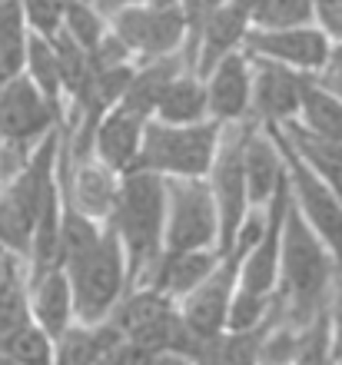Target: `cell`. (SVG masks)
I'll return each instance as SVG.
<instances>
[{
    "label": "cell",
    "mask_w": 342,
    "mask_h": 365,
    "mask_svg": "<svg viewBox=\"0 0 342 365\" xmlns=\"http://www.w3.org/2000/svg\"><path fill=\"white\" fill-rule=\"evenodd\" d=\"M24 20H27L30 34L44 40H54L64 30V14H67V0H20Z\"/></svg>",
    "instance_id": "33"
},
{
    "label": "cell",
    "mask_w": 342,
    "mask_h": 365,
    "mask_svg": "<svg viewBox=\"0 0 342 365\" xmlns=\"http://www.w3.org/2000/svg\"><path fill=\"white\" fill-rule=\"evenodd\" d=\"M216 246H219V212L209 182L166 180L163 252H196V250H216Z\"/></svg>",
    "instance_id": "8"
},
{
    "label": "cell",
    "mask_w": 342,
    "mask_h": 365,
    "mask_svg": "<svg viewBox=\"0 0 342 365\" xmlns=\"http://www.w3.org/2000/svg\"><path fill=\"white\" fill-rule=\"evenodd\" d=\"M30 322V266L20 252L0 246V339Z\"/></svg>",
    "instance_id": "23"
},
{
    "label": "cell",
    "mask_w": 342,
    "mask_h": 365,
    "mask_svg": "<svg viewBox=\"0 0 342 365\" xmlns=\"http://www.w3.org/2000/svg\"><path fill=\"white\" fill-rule=\"evenodd\" d=\"M30 27L24 20L20 0H0V87L24 73Z\"/></svg>",
    "instance_id": "27"
},
{
    "label": "cell",
    "mask_w": 342,
    "mask_h": 365,
    "mask_svg": "<svg viewBox=\"0 0 342 365\" xmlns=\"http://www.w3.org/2000/svg\"><path fill=\"white\" fill-rule=\"evenodd\" d=\"M273 326L276 319L259 329H249V332H219L203 342L193 365H259V349Z\"/></svg>",
    "instance_id": "25"
},
{
    "label": "cell",
    "mask_w": 342,
    "mask_h": 365,
    "mask_svg": "<svg viewBox=\"0 0 342 365\" xmlns=\"http://www.w3.org/2000/svg\"><path fill=\"white\" fill-rule=\"evenodd\" d=\"M316 83H319L323 90H329L336 100H342V43H333L326 67L316 73Z\"/></svg>",
    "instance_id": "36"
},
{
    "label": "cell",
    "mask_w": 342,
    "mask_h": 365,
    "mask_svg": "<svg viewBox=\"0 0 342 365\" xmlns=\"http://www.w3.org/2000/svg\"><path fill=\"white\" fill-rule=\"evenodd\" d=\"M64 140V126H57L44 143L34 150L27 166L7 182H0V246L20 252L27 259L34 226L50 186L57 182V153Z\"/></svg>",
    "instance_id": "3"
},
{
    "label": "cell",
    "mask_w": 342,
    "mask_h": 365,
    "mask_svg": "<svg viewBox=\"0 0 342 365\" xmlns=\"http://www.w3.org/2000/svg\"><path fill=\"white\" fill-rule=\"evenodd\" d=\"M249 123L253 120L223 126L216 156H213V166H209V176H206L213 200H216V212H219V246H216L219 256L233 250L239 226H243V220L253 210L246 192V176H243V143H246Z\"/></svg>",
    "instance_id": "9"
},
{
    "label": "cell",
    "mask_w": 342,
    "mask_h": 365,
    "mask_svg": "<svg viewBox=\"0 0 342 365\" xmlns=\"http://www.w3.org/2000/svg\"><path fill=\"white\" fill-rule=\"evenodd\" d=\"M143 130H146V120L124 106H114L110 113L96 123L94 130V160L114 170V173H130L136 166V156H140V143H143Z\"/></svg>",
    "instance_id": "18"
},
{
    "label": "cell",
    "mask_w": 342,
    "mask_h": 365,
    "mask_svg": "<svg viewBox=\"0 0 342 365\" xmlns=\"http://www.w3.org/2000/svg\"><path fill=\"white\" fill-rule=\"evenodd\" d=\"M0 349L17 365H54V339L30 319L0 339Z\"/></svg>",
    "instance_id": "30"
},
{
    "label": "cell",
    "mask_w": 342,
    "mask_h": 365,
    "mask_svg": "<svg viewBox=\"0 0 342 365\" xmlns=\"http://www.w3.org/2000/svg\"><path fill=\"white\" fill-rule=\"evenodd\" d=\"M249 14L239 7L236 0H226L223 7L206 20V27L200 30V37L186 50V67H190L193 77L206 80L213 73L219 60H226L229 53L243 50V40L249 34Z\"/></svg>",
    "instance_id": "16"
},
{
    "label": "cell",
    "mask_w": 342,
    "mask_h": 365,
    "mask_svg": "<svg viewBox=\"0 0 342 365\" xmlns=\"http://www.w3.org/2000/svg\"><path fill=\"white\" fill-rule=\"evenodd\" d=\"M279 133L286 136V143L293 146V153L299 156V160H303V163L342 200V143L309 133L299 120L283 123L279 126Z\"/></svg>",
    "instance_id": "22"
},
{
    "label": "cell",
    "mask_w": 342,
    "mask_h": 365,
    "mask_svg": "<svg viewBox=\"0 0 342 365\" xmlns=\"http://www.w3.org/2000/svg\"><path fill=\"white\" fill-rule=\"evenodd\" d=\"M243 50L253 57H266L276 63L299 70V73H319L329 60L333 40L326 37L323 27L316 24H303V27H283V30H256L249 27Z\"/></svg>",
    "instance_id": "13"
},
{
    "label": "cell",
    "mask_w": 342,
    "mask_h": 365,
    "mask_svg": "<svg viewBox=\"0 0 342 365\" xmlns=\"http://www.w3.org/2000/svg\"><path fill=\"white\" fill-rule=\"evenodd\" d=\"M116 342H124V336L110 319L100 326L74 322L54 339V365H96Z\"/></svg>",
    "instance_id": "24"
},
{
    "label": "cell",
    "mask_w": 342,
    "mask_h": 365,
    "mask_svg": "<svg viewBox=\"0 0 342 365\" xmlns=\"http://www.w3.org/2000/svg\"><path fill=\"white\" fill-rule=\"evenodd\" d=\"M90 4H94L96 10H100V14H104L106 20L114 17L116 10H124V7H136V4H146V0H90Z\"/></svg>",
    "instance_id": "38"
},
{
    "label": "cell",
    "mask_w": 342,
    "mask_h": 365,
    "mask_svg": "<svg viewBox=\"0 0 342 365\" xmlns=\"http://www.w3.org/2000/svg\"><path fill=\"white\" fill-rule=\"evenodd\" d=\"M153 120L170 123V126H193V123L209 120L206 116V87H203V80L193 77V73L176 77L170 87H166V93H163Z\"/></svg>",
    "instance_id": "26"
},
{
    "label": "cell",
    "mask_w": 342,
    "mask_h": 365,
    "mask_svg": "<svg viewBox=\"0 0 342 365\" xmlns=\"http://www.w3.org/2000/svg\"><path fill=\"white\" fill-rule=\"evenodd\" d=\"M276 319V292L273 296H259V292H246L236 289L233 302L226 312V332H249Z\"/></svg>",
    "instance_id": "32"
},
{
    "label": "cell",
    "mask_w": 342,
    "mask_h": 365,
    "mask_svg": "<svg viewBox=\"0 0 342 365\" xmlns=\"http://www.w3.org/2000/svg\"><path fill=\"white\" fill-rule=\"evenodd\" d=\"M57 126H64V116L44 100L27 73L7 80L0 87V182L17 176Z\"/></svg>",
    "instance_id": "5"
},
{
    "label": "cell",
    "mask_w": 342,
    "mask_h": 365,
    "mask_svg": "<svg viewBox=\"0 0 342 365\" xmlns=\"http://www.w3.org/2000/svg\"><path fill=\"white\" fill-rule=\"evenodd\" d=\"M243 176H246V192L253 210L266 206L273 200V192L279 190V182L286 180L283 150H279L276 133L269 126L249 123L246 143H243Z\"/></svg>",
    "instance_id": "17"
},
{
    "label": "cell",
    "mask_w": 342,
    "mask_h": 365,
    "mask_svg": "<svg viewBox=\"0 0 342 365\" xmlns=\"http://www.w3.org/2000/svg\"><path fill=\"white\" fill-rule=\"evenodd\" d=\"M269 130L276 133V143L283 150L293 206L299 210V216L309 222V230L326 242V250L333 252L336 269H339V276H342V200L293 153V146L286 143V136L279 133V126H269Z\"/></svg>",
    "instance_id": "11"
},
{
    "label": "cell",
    "mask_w": 342,
    "mask_h": 365,
    "mask_svg": "<svg viewBox=\"0 0 342 365\" xmlns=\"http://www.w3.org/2000/svg\"><path fill=\"white\" fill-rule=\"evenodd\" d=\"M266 210V230L259 236V242L249 250L243 259L236 289L246 292H259V296H273L276 282H279V252H283V226H286V210H289V176L279 182V190L273 192V200L263 206Z\"/></svg>",
    "instance_id": "14"
},
{
    "label": "cell",
    "mask_w": 342,
    "mask_h": 365,
    "mask_svg": "<svg viewBox=\"0 0 342 365\" xmlns=\"http://www.w3.org/2000/svg\"><path fill=\"white\" fill-rule=\"evenodd\" d=\"M183 73H190L183 53H170V57L136 63L134 77H130V83H126V90H124V96H120L116 106H124V110L143 116V120H153V113H156V106H160L166 87H170L176 77H183Z\"/></svg>",
    "instance_id": "19"
},
{
    "label": "cell",
    "mask_w": 342,
    "mask_h": 365,
    "mask_svg": "<svg viewBox=\"0 0 342 365\" xmlns=\"http://www.w3.org/2000/svg\"><path fill=\"white\" fill-rule=\"evenodd\" d=\"M226 0H176V7L183 14V24H186V43H183V60H186V50L196 43L200 30L206 27V20L223 7Z\"/></svg>",
    "instance_id": "35"
},
{
    "label": "cell",
    "mask_w": 342,
    "mask_h": 365,
    "mask_svg": "<svg viewBox=\"0 0 342 365\" xmlns=\"http://www.w3.org/2000/svg\"><path fill=\"white\" fill-rule=\"evenodd\" d=\"M30 319L50 339H57L67 326H74V292H70L67 272L60 266L30 279Z\"/></svg>",
    "instance_id": "21"
},
{
    "label": "cell",
    "mask_w": 342,
    "mask_h": 365,
    "mask_svg": "<svg viewBox=\"0 0 342 365\" xmlns=\"http://www.w3.org/2000/svg\"><path fill=\"white\" fill-rule=\"evenodd\" d=\"M106 226L116 232L126 256V286L136 289L163 256L166 230V180L156 173L130 170L120 176V196Z\"/></svg>",
    "instance_id": "2"
},
{
    "label": "cell",
    "mask_w": 342,
    "mask_h": 365,
    "mask_svg": "<svg viewBox=\"0 0 342 365\" xmlns=\"http://www.w3.org/2000/svg\"><path fill=\"white\" fill-rule=\"evenodd\" d=\"M96 365H190L183 362L176 356H166V352H153V349H143V346H134V342H116L110 352Z\"/></svg>",
    "instance_id": "34"
},
{
    "label": "cell",
    "mask_w": 342,
    "mask_h": 365,
    "mask_svg": "<svg viewBox=\"0 0 342 365\" xmlns=\"http://www.w3.org/2000/svg\"><path fill=\"white\" fill-rule=\"evenodd\" d=\"M110 34L134 53L136 63L183 53L186 24L176 0H146L136 7H124L110 17Z\"/></svg>",
    "instance_id": "10"
},
{
    "label": "cell",
    "mask_w": 342,
    "mask_h": 365,
    "mask_svg": "<svg viewBox=\"0 0 342 365\" xmlns=\"http://www.w3.org/2000/svg\"><path fill=\"white\" fill-rule=\"evenodd\" d=\"M60 269L67 272L70 292H74V322H84V326L106 322L110 312L120 306V299L130 292L124 246L110 226H104V236L94 250Z\"/></svg>",
    "instance_id": "7"
},
{
    "label": "cell",
    "mask_w": 342,
    "mask_h": 365,
    "mask_svg": "<svg viewBox=\"0 0 342 365\" xmlns=\"http://www.w3.org/2000/svg\"><path fill=\"white\" fill-rule=\"evenodd\" d=\"M219 252L216 250H196V252H163L150 276L143 279V286L156 289L170 299H186L193 289L200 286L209 272L216 269Z\"/></svg>",
    "instance_id": "20"
},
{
    "label": "cell",
    "mask_w": 342,
    "mask_h": 365,
    "mask_svg": "<svg viewBox=\"0 0 342 365\" xmlns=\"http://www.w3.org/2000/svg\"><path fill=\"white\" fill-rule=\"evenodd\" d=\"M0 365H17V362H14V359H10L7 352H4V349H0Z\"/></svg>",
    "instance_id": "39"
},
{
    "label": "cell",
    "mask_w": 342,
    "mask_h": 365,
    "mask_svg": "<svg viewBox=\"0 0 342 365\" xmlns=\"http://www.w3.org/2000/svg\"><path fill=\"white\" fill-rule=\"evenodd\" d=\"M259 365H273V362H259Z\"/></svg>",
    "instance_id": "40"
},
{
    "label": "cell",
    "mask_w": 342,
    "mask_h": 365,
    "mask_svg": "<svg viewBox=\"0 0 342 365\" xmlns=\"http://www.w3.org/2000/svg\"><path fill=\"white\" fill-rule=\"evenodd\" d=\"M249 67H253V106H249V120L259 126H283L299 116L303 106V90L313 80V73H299V70L276 63L266 57H253L249 53Z\"/></svg>",
    "instance_id": "12"
},
{
    "label": "cell",
    "mask_w": 342,
    "mask_h": 365,
    "mask_svg": "<svg viewBox=\"0 0 342 365\" xmlns=\"http://www.w3.org/2000/svg\"><path fill=\"white\" fill-rule=\"evenodd\" d=\"M110 20L90 4V0H67V14H64V34L74 40L76 47H84L86 53L106 37Z\"/></svg>",
    "instance_id": "31"
},
{
    "label": "cell",
    "mask_w": 342,
    "mask_h": 365,
    "mask_svg": "<svg viewBox=\"0 0 342 365\" xmlns=\"http://www.w3.org/2000/svg\"><path fill=\"white\" fill-rule=\"evenodd\" d=\"M336 259L326 242L309 230L289 196L279 252V282H276V322L286 329H306L329 309L336 286Z\"/></svg>",
    "instance_id": "1"
},
{
    "label": "cell",
    "mask_w": 342,
    "mask_h": 365,
    "mask_svg": "<svg viewBox=\"0 0 342 365\" xmlns=\"http://www.w3.org/2000/svg\"><path fill=\"white\" fill-rule=\"evenodd\" d=\"M316 24L329 40L342 43V0H316Z\"/></svg>",
    "instance_id": "37"
},
{
    "label": "cell",
    "mask_w": 342,
    "mask_h": 365,
    "mask_svg": "<svg viewBox=\"0 0 342 365\" xmlns=\"http://www.w3.org/2000/svg\"><path fill=\"white\" fill-rule=\"evenodd\" d=\"M219 133H223V123L216 120H203L193 126L146 120L134 170L166 176V180H206L219 146Z\"/></svg>",
    "instance_id": "6"
},
{
    "label": "cell",
    "mask_w": 342,
    "mask_h": 365,
    "mask_svg": "<svg viewBox=\"0 0 342 365\" xmlns=\"http://www.w3.org/2000/svg\"><path fill=\"white\" fill-rule=\"evenodd\" d=\"M206 87V116L216 123H243L249 120V106H253V67H249V53L236 50L226 60H219L213 73L203 80Z\"/></svg>",
    "instance_id": "15"
},
{
    "label": "cell",
    "mask_w": 342,
    "mask_h": 365,
    "mask_svg": "<svg viewBox=\"0 0 342 365\" xmlns=\"http://www.w3.org/2000/svg\"><path fill=\"white\" fill-rule=\"evenodd\" d=\"M24 73L30 77V83L44 93L54 110L60 116H67V106H64V83H60V63H57V50L54 43L37 34H30L27 40V63H24Z\"/></svg>",
    "instance_id": "28"
},
{
    "label": "cell",
    "mask_w": 342,
    "mask_h": 365,
    "mask_svg": "<svg viewBox=\"0 0 342 365\" xmlns=\"http://www.w3.org/2000/svg\"><path fill=\"white\" fill-rule=\"evenodd\" d=\"M110 322L120 329V336L134 346L153 349V352H166L183 362L196 359L200 352V339L190 332V326L180 316V302L170 296H163L150 286L130 289L120 306L110 312Z\"/></svg>",
    "instance_id": "4"
},
{
    "label": "cell",
    "mask_w": 342,
    "mask_h": 365,
    "mask_svg": "<svg viewBox=\"0 0 342 365\" xmlns=\"http://www.w3.org/2000/svg\"><path fill=\"white\" fill-rule=\"evenodd\" d=\"M296 120H299L309 133L342 143V100H336L329 90L319 87L316 77L306 83L303 106H299V116H296Z\"/></svg>",
    "instance_id": "29"
}]
</instances>
